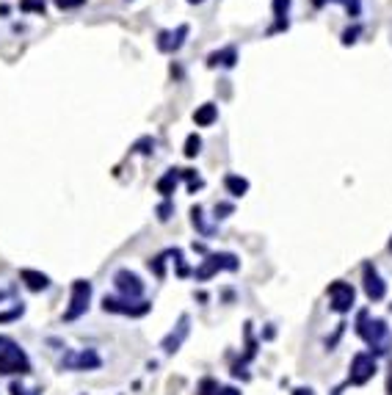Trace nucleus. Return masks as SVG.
I'll return each instance as SVG.
<instances>
[{
  "label": "nucleus",
  "mask_w": 392,
  "mask_h": 395,
  "mask_svg": "<svg viewBox=\"0 0 392 395\" xmlns=\"http://www.w3.org/2000/svg\"><path fill=\"white\" fill-rule=\"evenodd\" d=\"M357 335L371 346L373 354H387L390 351V329L382 318H373L371 321V313L362 310L359 318H357Z\"/></svg>",
  "instance_id": "nucleus-1"
},
{
  "label": "nucleus",
  "mask_w": 392,
  "mask_h": 395,
  "mask_svg": "<svg viewBox=\"0 0 392 395\" xmlns=\"http://www.w3.org/2000/svg\"><path fill=\"white\" fill-rule=\"evenodd\" d=\"M14 374H19V376L30 374V360H28V354L11 340L6 349H0V376H14Z\"/></svg>",
  "instance_id": "nucleus-2"
},
{
  "label": "nucleus",
  "mask_w": 392,
  "mask_h": 395,
  "mask_svg": "<svg viewBox=\"0 0 392 395\" xmlns=\"http://www.w3.org/2000/svg\"><path fill=\"white\" fill-rule=\"evenodd\" d=\"M103 310L105 313H114V315H130V318H141L152 310L150 301H141V299H114V296H105L103 299Z\"/></svg>",
  "instance_id": "nucleus-3"
},
{
  "label": "nucleus",
  "mask_w": 392,
  "mask_h": 395,
  "mask_svg": "<svg viewBox=\"0 0 392 395\" xmlns=\"http://www.w3.org/2000/svg\"><path fill=\"white\" fill-rule=\"evenodd\" d=\"M100 365H103V360L94 349H78V351H66L61 357V371H97Z\"/></svg>",
  "instance_id": "nucleus-4"
},
{
  "label": "nucleus",
  "mask_w": 392,
  "mask_h": 395,
  "mask_svg": "<svg viewBox=\"0 0 392 395\" xmlns=\"http://www.w3.org/2000/svg\"><path fill=\"white\" fill-rule=\"evenodd\" d=\"M373 376H376V357H373V354H368V351L354 354L351 368H348V385L362 387V385H368Z\"/></svg>",
  "instance_id": "nucleus-5"
},
{
  "label": "nucleus",
  "mask_w": 392,
  "mask_h": 395,
  "mask_svg": "<svg viewBox=\"0 0 392 395\" xmlns=\"http://www.w3.org/2000/svg\"><path fill=\"white\" fill-rule=\"evenodd\" d=\"M89 299H91V285L86 279H75L72 282V299H69V310L64 313V321H75L89 310Z\"/></svg>",
  "instance_id": "nucleus-6"
},
{
  "label": "nucleus",
  "mask_w": 392,
  "mask_h": 395,
  "mask_svg": "<svg viewBox=\"0 0 392 395\" xmlns=\"http://www.w3.org/2000/svg\"><path fill=\"white\" fill-rule=\"evenodd\" d=\"M238 257L235 254H210L207 260H204V265L202 268H196V279L199 282H204V279H210L215 271H221V268H226V271H238Z\"/></svg>",
  "instance_id": "nucleus-7"
},
{
  "label": "nucleus",
  "mask_w": 392,
  "mask_h": 395,
  "mask_svg": "<svg viewBox=\"0 0 392 395\" xmlns=\"http://www.w3.org/2000/svg\"><path fill=\"white\" fill-rule=\"evenodd\" d=\"M354 296H357V290L348 285V282H343V279H337V282H332L329 285V301H332V310L335 313H348L351 307H354Z\"/></svg>",
  "instance_id": "nucleus-8"
},
{
  "label": "nucleus",
  "mask_w": 392,
  "mask_h": 395,
  "mask_svg": "<svg viewBox=\"0 0 392 395\" xmlns=\"http://www.w3.org/2000/svg\"><path fill=\"white\" fill-rule=\"evenodd\" d=\"M114 285H116V290L122 293V299H141V293H144V282L139 279V274H133V271H127V268L116 271Z\"/></svg>",
  "instance_id": "nucleus-9"
},
{
  "label": "nucleus",
  "mask_w": 392,
  "mask_h": 395,
  "mask_svg": "<svg viewBox=\"0 0 392 395\" xmlns=\"http://www.w3.org/2000/svg\"><path fill=\"white\" fill-rule=\"evenodd\" d=\"M362 285H365V296L371 301H382L387 296V285H384V279L379 276V271L371 263H365V268H362Z\"/></svg>",
  "instance_id": "nucleus-10"
},
{
  "label": "nucleus",
  "mask_w": 392,
  "mask_h": 395,
  "mask_svg": "<svg viewBox=\"0 0 392 395\" xmlns=\"http://www.w3.org/2000/svg\"><path fill=\"white\" fill-rule=\"evenodd\" d=\"M188 324H191V318H188V315H183V318H180V324H177V329H175V332H169V335L163 337L161 349H163L166 354H175V351L183 346V340L188 337V329H191Z\"/></svg>",
  "instance_id": "nucleus-11"
},
{
  "label": "nucleus",
  "mask_w": 392,
  "mask_h": 395,
  "mask_svg": "<svg viewBox=\"0 0 392 395\" xmlns=\"http://www.w3.org/2000/svg\"><path fill=\"white\" fill-rule=\"evenodd\" d=\"M188 36V25H180L175 33H169V30H161V36H158V47L163 50V53H177L180 47H183V39Z\"/></svg>",
  "instance_id": "nucleus-12"
},
{
  "label": "nucleus",
  "mask_w": 392,
  "mask_h": 395,
  "mask_svg": "<svg viewBox=\"0 0 392 395\" xmlns=\"http://www.w3.org/2000/svg\"><path fill=\"white\" fill-rule=\"evenodd\" d=\"M19 279H22L25 288L33 290V293H42V290L50 288V276H47V274H39V271H33V268H22V271H19Z\"/></svg>",
  "instance_id": "nucleus-13"
},
{
  "label": "nucleus",
  "mask_w": 392,
  "mask_h": 395,
  "mask_svg": "<svg viewBox=\"0 0 392 395\" xmlns=\"http://www.w3.org/2000/svg\"><path fill=\"white\" fill-rule=\"evenodd\" d=\"M215 119H218V108L213 103H204V105H199L194 111V122L199 128H210Z\"/></svg>",
  "instance_id": "nucleus-14"
},
{
  "label": "nucleus",
  "mask_w": 392,
  "mask_h": 395,
  "mask_svg": "<svg viewBox=\"0 0 392 395\" xmlns=\"http://www.w3.org/2000/svg\"><path fill=\"white\" fill-rule=\"evenodd\" d=\"M235 61H238V53H235V47H226V50H221V53H210V58H207V67H215V64H224V67H235Z\"/></svg>",
  "instance_id": "nucleus-15"
},
{
  "label": "nucleus",
  "mask_w": 392,
  "mask_h": 395,
  "mask_svg": "<svg viewBox=\"0 0 392 395\" xmlns=\"http://www.w3.org/2000/svg\"><path fill=\"white\" fill-rule=\"evenodd\" d=\"M177 177H180V169H169V172L158 180V191H161L163 197H172V194H175V186H177Z\"/></svg>",
  "instance_id": "nucleus-16"
},
{
  "label": "nucleus",
  "mask_w": 392,
  "mask_h": 395,
  "mask_svg": "<svg viewBox=\"0 0 392 395\" xmlns=\"http://www.w3.org/2000/svg\"><path fill=\"white\" fill-rule=\"evenodd\" d=\"M224 186H226V191H229L232 197H243V194L249 191V183H246L243 177H238V175H226Z\"/></svg>",
  "instance_id": "nucleus-17"
},
{
  "label": "nucleus",
  "mask_w": 392,
  "mask_h": 395,
  "mask_svg": "<svg viewBox=\"0 0 392 395\" xmlns=\"http://www.w3.org/2000/svg\"><path fill=\"white\" fill-rule=\"evenodd\" d=\"M287 8H290V0H274V14H276V28H274V30L287 28V19H285Z\"/></svg>",
  "instance_id": "nucleus-18"
},
{
  "label": "nucleus",
  "mask_w": 392,
  "mask_h": 395,
  "mask_svg": "<svg viewBox=\"0 0 392 395\" xmlns=\"http://www.w3.org/2000/svg\"><path fill=\"white\" fill-rule=\"evenodd\" d=\"M199 150H202V139H199L196 133H191V136L186 139V158H196Z\"/></svg>",
  "instance_id": "nucleus-19"
},
{
  "label": "nucleus",
  "mask_w": 392,
  "mask_h": 395,
  "mask_svg": "<svg viewBox=\"0 0 392 395\" xmlns=\"http://www.w3.org/2000/svg\"><path fill=\"white\" fill-rule=\"evenodd\" d=\"M196 395H218V382H215V379H210V376H207V379H202Z\"/></svg>",
  "instance_id": "nucleus-20"
},
{
  "label": "nucleus",
  "mask_w": 392,
  "mask_h": 395,
  "mask_svg": "<svg viewBox=\"0 0 392 395\" xmlns=\"http://www.w3.org/2000/svg\"><path fill=\"white\" fill-rule=\"evenodd\" d=\"M323 3H326V0H312V6H318V8H321ZM337 3H343L351 17H359V0H337Z\"/></svg>",
  "instance_id": "nucleus-21"
},
{
  "label": "nucleus",
  "mask_w": 392,
  "mask_h": 395,
  "mask_svg": "<svg viewBox=\"0 0 392 395\" xmlns=\"http://www.w3.org/2000/svg\"><path fill=\"white\" fill-rule=\"evenodd\" d=\"M19 8L22 11H39V14H44V0H19Z\"/></svg>",
  "instance_id": "nucleus-22"
},
{
  "label": "nucleus",
  "mask_w": 392,
  "mask_h": 395,
  "mask_svg": "<svg viewBox=\"0 0 392 395\" xmlns=\"http://www.w3.org/2000/svg\"><path fill=\"white\" fill-rule=\"evenodd\" d=\"M8 393H11V395H42V390H33V393H28V390H25V387H22L19 382H11Z\"/></svg>",
  "instance_id": "nucleus-23"
},
{
  "label": "nucleus",
  "mask_w": 392,
  "mask_h": 395,
  "mask_svg": "<svg viewBox=\"0 0 392 395\" xmlns=\"http://www.w3.org/2000/svg\"><path fill=\"white\" fill-rule=\"evenodd\" d=\"M163 257L166 254H161V257H155V260H150V268L158 274V276H163Z\"/></svg>",
  "instance_id": "nucleus-24"
},
{
  "label": "nucleus",
  "mask_w": 392,
  "mask_h": 395,
  "mask_svg": "<svg viewBox=\"0 0 392 395\" xmlns=\"http://www.w3.org/2000/svg\"><path fill=\"white\" fill-rule=\"evenodd\" d=\"M22 313H25L22 307H17V310H11V313H3V315H0V324H6V321H14V318H19Z\"/></svg>",
  "instance_id": "nucleus-25"
},
{
  "label": "nucleus",
  "mask_w": 392,
  "mask_h": 395,
  "mask_svg": "<svg viewBox=\"0 0 392 395\" xmlns=\"http://www.w3.org/2000/svg\"><path fill=\"white\" fill-rule=\"evenodd\" d=\"M86 0H55L58 8H75V6H83Z\"/></svg>",
  "instance_id": "nucleus-26"
},
{
  "label": "nucleus",
  "mask_w": 392,
  "mask_h": 395,
  "mask_svg": "<svg viewBox=\"0 0 392 395\" xmlns=\"http://www.w3.org/2000/svg\"><path fill=\"white\" fill-rule=\"evenodd\" d=\"M226 213H232V204H215V218H226Z\"/></svg>",
  "instance_id": "nucleus-27"
},
{
  "label": "nucleus",
  "mask_w": 392,
  "mask_h": 395,
  "mask_svg": "<svg viewBox=\"0 0 392 395\" xmlns=\"http://www.w3.org/2000/svg\"><path fill=\"white\" fill-rule=\"evenodd\" d=\"M357 33H359V28H354V30H346V33H343V44H351V42H357Z\"/></svg>",
  "instance_id": "nucleus-28"
},
{
  "label": "nucleus",
  "mask_w": 392,
  "mask_h": 395,
  "mask_svg": "<svg viewBox=\"0 0 392 395\" xmlns=\"http://www.w3.org/2000/svg\"><path fill=\"white\" fill-rule=\"evenodd\" d=\"M169 213H172V204H169V202L158 207V218H161V221H166V218H169Z\"/></svg>",
  "instance_id": "nucleus-29"
},
{
  "label": "nucleus",
  "mask_w": 392,
  "mask_h": 395,
  "mask_svg": "<svg viewBox=\"0 0 392 395\" xmlns=\"http://www.w3.org/2000/svg\"><path fill=\"white\" fill-rule=\"evenodd\" d=\"M218 395H240L238 387H218Z\"/></svg>",
  "instance_id": "nucleus-30"
},
{
  "label": "nucleus",
  "mask_w": 392,
  "mask_h": 395,
  "mask_svg": "<svg viewBox=\"0 0 392 395\" xmlns=\"http://www.w3.org/2000/svg\"><path fill=\"white\" fill-rule=\"evenodd\" d=\"M293 395H315V393H312L310 387H296V390H293Z\"/></svg>",
  "instance_id": "nucleus-31"
},
{
  "label": "nucleus",
  "mask_w": 392,
  "mask_h": 395,
  "mask_svg": "<svg viewBox=\"0 0 392 395\" xmlns=\"http://www.w3.org/2000/svg\"><path fill=\"white\" fill-rule=\"evenodd\" d=\"M8 343H11V340H8V337H3V335H0V349H6V346H8Z\"/></svg>",
  "instance_id": "nucleus-32"
},
{
  "label": "nucleus",
  "mask_w": 392,
  "mask_h": 395,
  "mask_svg": "<svg viewBox=\"0 0 392 395\" xmlns=\"http://www.w3.org/2000/svg\"><path fill=\"white\" fill-rule=\"evenodd\" d=\"M387 395H392V374H390V382H387Z\"/></svg>",
  "instance_id": "nucleus-33"
},
{
  "label": "nucleus",
  "mask_w": 392,
  "mask_h": 395,
  "mask_svg": "<svg viewBox=\"0 0 392 395\" xmlns=\"http://www.w3.org/2000/svg\"><path fill=\"white\" fill-rule=\"evenodd\" d=\"M188 3H202V0H188Z\"/></svg>",
  "instance_id": "nucleus-34"
},
{
  "label": "nucleus",
  "mask_w": 392,
  "mask_h": 395,
  "mask_svg": "<svg viewBox=\"0 0 392 395\" xmlns=\"http://www.w3.org/2000/svg\"><path fill=\"white\" fill-rule=\"evenodd\" d=\"M390 249H392V240H390Z\"/></svg>",
  "instance_id": "nucleus-35"
},
{
  "label": "nucleus",
  "mask_w": 392,
  "mask_h": 395,
  "mask_svg": "<svg viewBox=\"0 0 392 395\" xmlns=\"http://www.w3.org/2000/svg\"><path fill=\"white\" fill-rule=\"evenodd\" d=\"M390 310H392V304H390Z\"/></svg>",
  "instance_id": "nucleus-36"
}]
</instances>
